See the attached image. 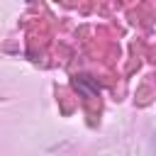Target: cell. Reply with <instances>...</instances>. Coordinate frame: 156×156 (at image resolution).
Listing matches in <instances>:
<instances>
[{
  "label": "cell",
  "mask_w": 156,
  "mask_h": 156,
  "mask_svg": "<svg viewBox=\"0 0 156 156\" xmlns=\"http://www.w3.org/2000/svg\"><path fill=\"white\" fill-rule=\"evenodd\" d=\"M73 88H76L78 93H83L85 98H95V95L100 93V90H98V85H95V83H93L88 76H80V78H76V80H73Z\"/></svg>",
  "instance_id": "obj_1"
}]
</instances>
